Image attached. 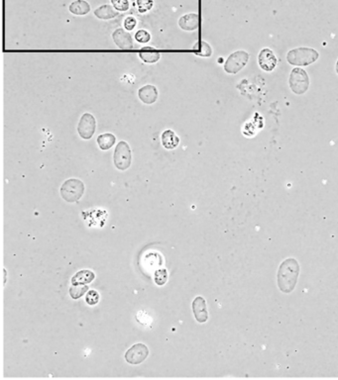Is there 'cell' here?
I'll list each match as a JSON object with an SVG mask.
<instances>
[{"label": "cell", "instance_id": "277c9868", "mask_svg": "<svg viewBox=\"0 0 338 380\" xmlns=\"http://www.w3.org/2000/svg\"><path fill=\"white\" fill-rule=\"evenodd\" d=\"M132 161V155H131V149L128 145V143L121 141L117 144L114 155H113V162L114 166L119 171H126L130 168Z\"/></svg>", "mask_w": 338, "mask_h": 380}, {"label": "cell", "instance_id": "44dd1931", "mask_svg": "<svg viewBox=\"0 0 338 380\" xmlns=\"http://www.w3.org/2000/svg\"><path fill=\"white\" fill-rule=\"evenodd\" d=\"M154 281L157 285L163 286L168 281V271L165 268L156 269L154 273Z\"/></svg>", "mask_w": 338, "mask_h": 380}, {"label": "cell", "instance_id": "d4e9b609", "mask_svg": "<svg viewBox=\"0 0 338 380\" xmlns=\"http://www.w3.org/2000/svg\"><path fill=\"white\" fill-rule=\"evenodd\" d=\"M135 39L137 42L142 44L148 43L151 40V35L146 30H139L138 32H136Z\"/></svg>", "mask_w": 338, "mask_h": 380}, {"label": "cell", "instance_id": "ba28073f", "mask_svg": "<svg viewBox=\"0 0 338 380\" xmlns=\"http://www.w3.org/2000/svg\"><path fill=\"white\" fill-rule=\"evenodd\" d=\"M112 39L115 45L119 49H132L133 48V39L130 33L126 32L122 28L116 29L112 34Z\"/></svg>", "mask_w": 338, "mask_h": 380}, {"label": "cell", "instance_id": "52a82bcc", "mask_svg": "<svg viewBox=\"0 0 338 380\" xmlns=\"http://www.w3.org/2000/svg\"><path fill=\"white\" fill-rule=\"evenodd\" d=\"M149 356V349L146 345L138 343L133 345L125 354V361L130 365H140Z\"/></svg>", "mask_w": 338, "mask_h": 380}, {"label": "cell", "instance_id": "6da1fadb", "mask_svg": "<svg viewBox=\"0 0 338 380\" xmlns=\"http://www.w3.org/2000/svg\"><path fill=\"white\" fill-rule=\"evenodd\" d=\"M320 58L318 51L312 48H296L287 54V61L292 65L307 66L317 62Z\"/></svg>", "mask_w": 338, "mask_h": 380}, {"label": "cell", "instance_id": "8992f818", "mask_svg": "<svg viewBox=\"0 0 338 380\" xmlns=\"http://www.w3.org/2000/svg\"><path fill=\"white\" fill-rule=\"evenodd\" d=\"M96 130V120L90 113H84L78 122L77 133L83 140H89L92 138Z\"/></svg>", "mask_w": 338, "mask_h": 380}, {"label": "cell", "instance_id": "9a60e30c", "mask_svg": "<svg viewBox=\"0 0 338 380\" xmlns=\"http://www.w3.org/2000/svg\"><path fill=\"white\" fill-rule=\"evenodd\" d=\"M68 10L70 13L77 15V16H83L89 13L90 11V5L85 0H75L70 3L68 6Z\"/></svg>", "mask_w": 338, "mask_h": 380}, {"label": "cell", "instance_id": "30bf717a", "mask_svg": "<svg viewBox=\"0 0 338 380\" xmlns=\"http://www.w3.org/2000/svg\"><path fill=\"white\" fill-rule=\"evenodd\" d=\"M193 307V312L196 320L199 323H205L208 319V313L206 309V302L204 298L202 296H198L195 298L192 304Z\"/></svg>", "mask_w": 338, "mask_h": 380}, {"label": "cell", "instance_id": "4316f807", "mask_svg": "<svg viewBox=\"0 0 338 380\" xmlns=\"http://www.w3.org/2000/svg\"><path fill=\"white\" fill-rule=\"evenodd\" d=\"M336 70H337V72H338V63H337V66H336Z\"/></svg>", "mask_w": 338, "mask_h": 380}, {"label": "cell", "instance_id": "7402d4cb", "mask_svg": "<svg viewBox=\"0 0 338 380\" xmlns=\"http://www.w3.org/2000/svg\"><path fill=\"white\" fill-rule=\"evenodd\" d=\"M138 10L140 13H145L153 8L154 1L153 0H137L136 1Z\"/></svg>", "mask_w": 338, "mask_h": 380}, {"label": "cell", "instance_id": "603a6c76", "mask_svg": "<svg viewBox=\"0 0 338 380\" xmlns=\"http://www.w3.org/2000/svg\"><path fill=\"white\" fill-rule=\"evenodd\" d=\"M85 301L88 305H91V306L96 305L99 301V294L95 290H89V291H87Z\"/></svg>", "mask_w": 338, "mask_h": 380}, {"label": "cell", "instance_id": "cb8c5ba5", "mask_svg": "<svg viewBox=\"0 0 338 380\" xmlns=\"http://www.w3.org/2000/svg\"><path fill=\"white\" fill-rule=\"evenodd\" d=\"M112 6L117 11H127L129 9V2L128 0H110Z\"/></svg>", "mask_w": 338, "mask_h": 380}, {"label": "cell", "instance_id": "5b68a950", "mask_svg": "<svg viewBox=\"0 0 338 380\" xmlns=\"http://www.w3.org/2000/svg\"><path fill=\"white\" fill-rule=\"evenodd\" d=\"M249 61V54L245 51H237L232 53L224 63V70L227 73H238Z\"/></svg>", "mask_w": 338, "mask_h": 380}, {"label": "cell", "instance_id": "5bb4252c", "mask_svg": "<svg viewBox=\"0 0 338 380\" xmlns=\"http://www.w3.org/2000/svg\"><path fill=\"white\" fill-rule=\"evenodd\" d=\"M117 15H118V12L114 9V7L111 5H108V4L101 5L98 8H96L94 11V16L98 19H101V20L113 19Z\"/></svg>", "mask_w": 338, "mask_h": 380}, {"label": "cell", "instance_id": "7a4b0ae2", "mask_svg": "<svg viewBox=\"0 0 338 380\" xmlns=\"http://www.w3.org/2000/svg\"><path fill=\"white\" fill-rule=\"evenodd\" d=\"M289 84L291 90L297 95L305 94L310 87V77L307 71L301 67H296L291 71Z\"/></svg>", "mask_w": 338, "mask_h": 380}, {"label": "cell", "instance_id": "7c38bea8", "mask_svg": "<svg viewBox=\"0 0 338 380\" xmlns=\"http://www.w3.org/2000/svg\"><path fill=\"white\" fill-rule=\"evenodd\" d=\"M179 26L185 31H195L200 26V16L196 13H189L179 19Z\"/></svg>", "mask_w": 338, "mask_h": 380}, {"label": "cell", "instance_id": "4fadbf2b", "mask_svg": "<svg viewBox=\"0 0 338 380\" xmlns=\"http://www.w3.org/2000/svg\"><path fill=\"white\" fill-rule=\"evenodd\" d=\"M162 144L168 150L176 149L180 144V138L172 130H166L162 134Z\"/></svg>", "mask_w": 338, "mask_h": 380}, {"label": "cell", "instance_id": "e0dca14e", "mask_svg": "<svg viewBox=\"0 0 338 380\" xmlns=\"http://www.w3.org/2000/svg\"><path fill=\"white\" fill-rule=\"evenodd\" d=\"M115 141H116V138L111 133L101 134L97 137V145L102 151L109 150L115 144Z\"/></svg>", "mask_w": 338, "mask_h": 380}, {"label": "cell", "instance_id": "9c48e42d", "mask_svg": "<svg viewBox=\"0 0 338 380\" xmlns=\"http://www.w3.org/2000/svg\"><path fill=\"white\" fill-rule=\"evenodd\" d=\"M258 63L263 70L272 71L277 66V58L274 55L273 51H271L268 48H265L261 50L258 56Z\"/></svg>", "mask_w": 338, "mask_h": 380}, {"label": "cell", "instance_id": "2e32d148", "mask_svg": "<svg viewBox=\"0 0 338 380\" xmlns=\"http://www.w3.org/2000/svg\"><path fill=\"white\" fill-rule=\"evenodd\" d=\"M95 278V274L88 269H83L76 272L71 278V284H88Z\"/></svg>", "mask_w": 338, "mask_h": 380}, {"label": "cell", "instance_id": "484cf974", "mask_svg": "<svg viewBox=\"0 0 338 380\" xmlns=\"http://www.w3.org/2000/svg\"><path fill=\"white\" fill-rule=\"evenodd\" d=\"M136 24H137V21H136L135 18L132 17V16H129L127 17L125 20H124V27L128 30V31H131L135 28Z\"/></svg>", "mask_w": 338, "mask_h": 380}, {"label": "cell", "instance_id": "8fae6325", "mask_svg": "<svg viewBox=\"0 0 338 380\" xmlns=\"http://www.w3.org/2000/svg\"><path fill=\"white\" fill-rule=\"evenodd\" d=\"M158 90L157 87L151 84L141 87L138 91V96L140 100L145 104H153L158 99Z\"/></svg>", "mask_w": 338, "mask_h": 380}, {"label": "cell", "instance_id": "ffe728a7", "mask_svg": "<svg viewBox=\"0 0 338 380\" xmlns=\"http://www.w3.org/2000/svg\"><path fill=\"white\" fill-rule=\"evenodd\" d=\"M193 50L198 56L201 57H210L211 56V48L206 42H198L196 45L193 47Z\"/></svg>", "mask_w": 338, "mask_h": 380}, {"label": "cell", "instance_id": "ac0fdd59", "mask_svg": "<svg viewBox=\"0 0 338 380\" xmlns=\"http://www.w3.org/2000/svg\"><path fill=\"white\" fill-rule=\"evenodd\" d=\"M139 57L142 61H144L145 63H154L156 62H158L161 58L160 54L157 52V51H154V50H149V49H146V50H143L140 54H139Z\"/></svg>", "mask_w": 338, "mask_h": 380}, {"label": "cell", "instance_id": "d6986e66", "mask_svg": "<svg viewBox=\"0 0 338 380\" xmlns=\"http://www.w3.org/2000/svg\"><path fill=\"white\" fill-rule=\"evenodd\" d=\"M88 291V285L85 284H71L69 289V295L72 299H78L84 295Z\"/></svg>", "mask_w": 338, "mask_h": 380}, {"label": "cell", "instance_id": "3957f363", "mask_svg": "<svg viewBox=\"0 0 338 380\" xmlns=\"http://www.w3.org/2000/svg\"><path fill=\"white\" fill-rule=\"evenodd\" d=\"M61 196L68 203L78 201L84 193V185L77 179H69L61 188Z\"/></svg>", "mask_w": 338, "mask_h": 380}]
</instances>
